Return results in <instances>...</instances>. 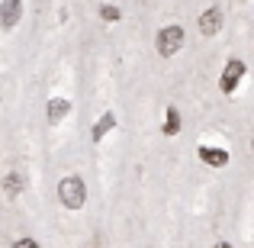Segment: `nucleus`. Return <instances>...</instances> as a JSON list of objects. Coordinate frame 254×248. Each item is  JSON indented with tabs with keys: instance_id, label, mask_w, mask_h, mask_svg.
Here are the masks:
<instances>
[{
	"instance_id": "f257e3e1",
	"label": "nucleus",
	"mask_w": 254,
	"mask_h": 248,
	"mask_svg": "<svg viewBox=\"0 0 254 248\" xmlns=\"http://www.w3.org/2000/svg\"><path fill=\"white\" fill-rule=\"evenodd\" d=\"M58 197H62V203L68 206V210H81L84 200H87V187L81 177H64L62 184H58Z\"/></svg>"
},
{
	"instance_id": "f03ea898",
	"label": "nucleus",
	"mask_w": 254,
	"mask_h": 248,
	"mask_svg": "<svg viewBox=\"0 0 254 248\" xmlns=\"http://www.w3.org/2000/svg\"><path fill=\"white\" fill-rule=\"evenodd\" d=\"M180 49H184V29H180V26H164V29L158 32V55L174 58Z\"/></svg>"
},
{
	"instance_id": "7ed1b4c3",
	"label": "nucleus",
	"mask_w": 254,
	"mask_h": 248,
	"mask_svg": "<svg viewBox=\"0 0 254 248\" xmlns=\"http://www.w3.org/2000/svg\"><path fill=\"white\" fill-rule=\"evenodd\" d=\"M242 78H245V62H242V58H232V62L222 68V78H219V90H222V93H235V90H238V84H242Z\"/></svg>"
},
{
	"instance_id": "20e7f679",
	"label": "nucleus",
	"mask_w": 254,
	"mask_h": 248,
	"mask_svg": "<svg viewBox=\"0 0 254 248\" xmlns=\"http://www.w3.org/2000/svg\"><path fill=\"white\" fill-rule=\"evenodd\" d=\"M219 29H222V10H219V6H206V10L199 13V32H203V36H216Z\"/></svg>"
},
{
	"instance_id": "39448f33",
	"label": "nucleus",
	"mask_w": 254,
	"mask_h": 248,
	"mask_svg": "<svg viewBox=\"0 0 254 248\" xmlns=\"http://www.w3.org/2000/svg\"><path fill=\"white\" fill-rule=\"evenodd\" d=\"M19 16H23V3H19V0H3V3H0V26H3L6 32L19 23Z\"/></svg>"
},
{
	"instance_id": "423d86ee",
	"label": "nucleus",
	"mask_w": 254,
	"mask_h": 248,
	"mask_svg": "<svg viewBox=\"0 0 254 248\" xmlns=\"http://www.w3.org/2000/svg\"><path fill=\"white\" fill-rule=\"evenodd\" d=\"M199 162H206L209 167H225L229 165V152L225 149H212V145H199Z\"/></svg>"
},
{
	"instance_id": "0eeeda50",
	"label": "nucleus",
	"mask_w": 254,
	"mask_h": 248,
	"mask_svg": "<svg viewBox=\"0 0 254 248\" xmlns=\"http://www.w3.org/2000/svg\"><path fill=\"white\" fill-rule=\"evenodd\" d=\"M113 126H116V116H113V113H103V116L97 119V123H93V142H103V136L106 132H113Z\"/></svg>"
},
{
	"instance_id": "6e6552de",
	"label": "nucleus",
	"mask_w": 254,
	"mask_h": 248,
	"mask_svg": "<svg viewBox=\"0 0 254 248\" xmlns=\"http://www.w3.org/2000/svg\"><path fill=\"white\" fill-rule=\"evenodd\" d=\"M68 110H71V103H68L64 97L49 100V123H58V119H64V116H68Z\"/></svg>"
},
{
	"instance_id": "1a4fd4ad",
	"label": "nucleus",
	"mask_w": 254,
	"mask_h": 248,
	"mask_svg": "<svg viewBox=\"0 0 254 248\" xmlns=\"http://www.w3.org/2000/svg\"><path fill=\"white\" fill-rule=\"evenodd\" d=\"M180 132V110L168 106V119H164V136H177Z\"/></svg>"
},
{
	"instance_id": "9d476101",
	"label": "nucleus",
	"mask_w": 254,
	"mask_h": 248,
	"mask_svg": "<svg viewBox=\"0 0 254 248\" xmlns=\"http://www.w3.org/2000/svg\"><path fill=\"white\" fill-rule=\"evenodd\" d=\"M100 16H103L106 23H116V19H119V6H113V3H103V6H100Z\"/></svg>"
},
{
	"instance_id": "9b49d317",
	"label": "nucleus",
	"mask_w": 254,
	"mask_h": 248,
	"mask_svg": "<svg viewBox=\"0 0 254 248\" xmlns=\"http://www.w3.org/2000/svg\"><path fill=\"white\" fill-rule=\"evenodd\" d=\"M3 187H6V193H10V197H16V193H19V177H16V174H6V177H3Z\"/></svg>"
},
{
	"instance_id": "f8f14e48",
	"label": "nucleus",
	"mask_w": 254,
	"mask_h": 248,
	"mask_svg": "<svg viewBox=\"0 0 254 248\" xmlns=\"http://www.w3.org/2000/svg\"><path fill=\"white\" fill-rule=\"evenodd\" d=\"M13 248H39V242H36V239H16Z\"/></svg>"
},
{
	"instance_id": "ddd939ff",
	"label": "nucleus",
	"mask_w": 254,
	"mask_h": 248,
	"mask_svg": "<svg viewBox=\"0 0 254 248\" xmlns=\"http://www.w3.org/2000/svg\"><path fill=\"white\" fill-rule=\"evenodd\" d=\"M212 248H232V245H229V242H216Z\"/></svg>"
},
{
	"instance_id": "4468645a",
	"label": "nucleus",
	"mask_w": 254,
	"mask_h": 248,
	"mask_svg": "<svg viewBox=\"0 0 254 248\" xmlns=\"http://www.w3.org/2000/svg\"><path fill=\"white\" fill-rule=\"evenodd\" d=\"M251 149H254V142H251Z\"/></svg>"
}]
</instances>
